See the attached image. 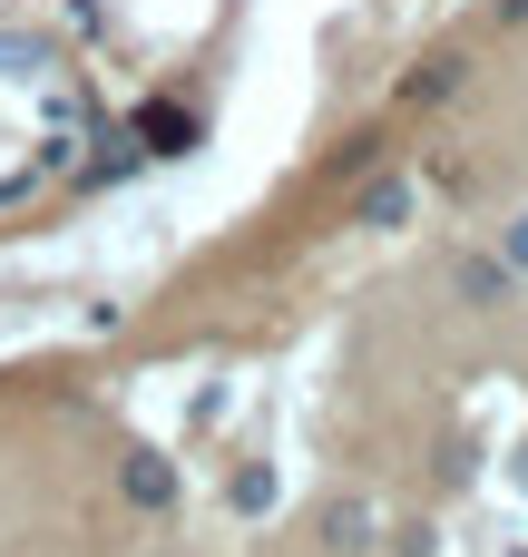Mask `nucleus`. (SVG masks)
I'll use <instances>...</instances> for the list:
<instances>
[{
  "instance_id": "f257e3e1",
  "label": "nucleus",
  "mask_w": 528,
  "mask_h": 557,
  "mask_svg": "<svg viewBox=\"0 0 528 557\" xmlns=\"http://www.w3.org/2000/svg\"><path fill=\"white\" fill-rule=\"evenodd\" d=\"M412 206H421V196H412V176H382V186H363V196H353V225L392 235V225H412Z\"/></svg>"
},
{
  "instance_id": "f03ea898",
  "label": "nucleus",
  "mask_w": 528,
  "mask_h": 557,
  "mask_svg": "<svg viewBox=\"0 0 528 557\" xmlns=\"http://www.w3.org/2000/svg\"><path fill=\"white\" fill-rule=\"evenodd\" d=\"M451 284H461V304H480V313H500V304L519 294V274H509L500 255H461V274H451Z\"/></svg>"
},
{
  "instance_id": "7ed1b4c3",
  "label": "nucleus",
  "mask_w": 528,
  "mask_h": 557,
  "mask_svg": "<svg viewBox=\"0 0 528 557\" xmlns=\"http://www.w3.org/2000/svg\"><path fill=\"white\" fill-rule=\"evenodd\" d=\"M118 480H127V499H137V509H176V460L127 450V470H118Z\"/></svg>"
},
{
  "instance_id": "20e7f679",
  "label": "nucleus",
  "mask_w": 528,
  "mask_h": 557,
  "mask_svg": "<svg viewBox=\"0 0 528 557\" xmlns=\"http://www.w3.org/2000/svg\"><path fill=\"white\" fill-rule=\"evenodd\" d=\"M323 548H333V557L372 548V499H333V509H323Z\"/></svg>"
},
{
  "instance_id": "39448f33",
  "label": "nucleus",
  "mask_w": 528,
  "mask_h": 557,
  "mask_svg": "<svg viewBox=\"0 0 528 557\" xmlns=\"http://www.w3.org/2000/svg\"><path fill=\"white\" fill-rule=\"evenodd\" d=\"M461 69H470V59H461V49H441V59H421V69L402 78V98H412V108H431V98H451V88H461Z\"/></svg>"
},
{
  "instance_id": "423d86ee",
  "label": "nucleus",
  "mask_w": 528,
  "mask_h": 557,
  "mask_svg": "<svg viewBox=\"0 0 528 557\" xmlns=\"http://www.w3.org/2000/svg\"><path fill=\"white\" fill-rule=\"evenodd\" d=\"M235 509H245V519H255V509H274V480H265V470H245V480H235Z\"/></svg>"
},
{
  "instance_id": "0eeeda50",
  "label": "nucleus",
  "mask_w": 528,
  "mask_h": 557,
  "mask_svg": "<svg viewBox=\"0 0 528 557\" xmlns=\"http://www.w3.org/2000/svg\"><path fill=\"white\" fill-rule=\"evenodd\" d=\"M500 264H509V274H528V215L509 225V245H500Z\"/></svg>"
},
{
  "instance_id": "6e6552de",
  "label": "nucleus",
  "mask_w": 528,
  "mask_h": 557,
  "mask_svg": "<svg viewBox=\"0 0 528 557\" xmlns=\"http://www.w3.org/2000/svg\"><path fill=\"white\" fill-rule=\"evenodd\" d=\"M500 10H509V20H528V0H500Z\"/></svg>"
},
{
  "instance_id": "1a4fd4ad",
  "label": "nucleus",
  "mask_w": 528,
  "mask_h": 557,
  "mask_svg": "<svg viewBox=\"0 0 528 557\" xmlns=\"http://www.w3.org/2000/svg\"><path fill=\"white\" fill-rule=\"evenodd\" d=\"M519 480H528V450H519Z\"/></svg>"
}]
</instances>
